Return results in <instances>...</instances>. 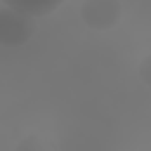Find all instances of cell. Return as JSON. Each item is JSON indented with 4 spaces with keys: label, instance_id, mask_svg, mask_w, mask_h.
<instances>
[{
    "label": "cell",
    "instance_id": "obj_1",
    "mask_svg": "<svg viewBox=\"0 0 151 151\" xmlns=\"http://www.w3.org/2000/svg\"><path fill=\"white\" fill-rule=\"evenodd\" d=\"M35 19L19 12V9H12V7H2L0 9V45L2 47H24L33 35H35Z\"/></svg>",
    "mask_w": 151,
    "mask_h": 151
},
{
    "label": "cell",
    "instance_id": "obj_2",
    "mask_svg": "<svg viewBox=\"0 0 151 151\" xmlns=\"http://www.w3.org/2000/svg\"><path fill=\"white\" fill-rule=\"evenodd\" d=\"M123 17L120 0H83L80 19L90 31H111Z\"/></svg>",
    "mask_w": 151,
    "mask_h": 151
},
{
    "label": "cell",
    "instance_id": "obj_3",
    "mask_svg": "<svg viewBox=\"0 0 151 151\" xmlns=\"http://www.w3.org/2000/svg\"><path fill=\"white\" fill-rule=\"evenodd\" d=\"M0 2L12 9H19L33 19H42L64 5V0H0Z\"/></svg>",
    "mask_w": 151,
    "mask_h": 151
},
{
    "label": "cell",
    "instance_id": "obj_4",
    "mask_svg": "<svg viewBox=\"0 0 151 151\" xmlns=\"http://www.w3.org/2000/svg\"><path fill=\"white\" fill-rule=\"evenodd\" d=\"M137 76H139V80H142L146 87H151V54H146V57L137 64Z\"/></svg>",
    "mask_w": 151,
    "mask_h": 151
}]
</instances>
